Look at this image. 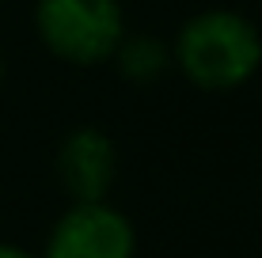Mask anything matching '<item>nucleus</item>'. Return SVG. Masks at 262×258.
I'll return each instance as SVG.
<instances>
[{
  "label": "nucleus",
  "mask_w": 262,
  "mask_h": 258,
  "mask_svg": "<svg viewBox=\"0 0 262 258\" xmlns=\"http://www.w3.org/2000/svg\"><path fill=\"white\" fill-rule=\"evenodd\" d=\"M171 68H179L198 91H236L262 68V34L243 12L205 8L179 27Z\"/></svg>",
  "instance_id": "f257e3e1"
},
{
  "label": "nucleus",
  "mask_w": 262,
  "mask_h": 258,
  "mask_svg": "<svg viewBox=\"0 0 262 258\" xmlns=\"http://www.w3.org/2000/svg\"><path fill=\"white\" fill-rule=\"evenodd\" d=\"M38 258H137V228L111 201H72Z\"/></svg>",
  "instance_id": "7ed1b4c3"
},
{
  "label": "nucleus",
  "mask_w": 262,
  "mask_h": 258,
  "mask_svg": "<svg viewBox=\"0 0 262 258\" xmlns=\"http://www.w3.org/2000/svg\"><path fill=\"white\" fill-rule=\"evenodd\" d=\"M0 84H4V57H0Z\"/></svg>",
  "instance_id": "0eeeda50"
},
{
  "label": "nucleus",
  "mask_w": 262,
  "mask_h": 258,
  "mask_svg": "<svg viewBox=\"0 0 262 258\" xmlns=\"http://www.w3.org/2000/svg\"><path fill=\"white\" fill-rule=\"evenodd\" d=\"M0 258H38V254L19 247V243H4V239H0Z\"/></svg>",
  "instance_id": "423d86ee"
},
{
  "label": "nucleus",
  "mask_w": 262,
  "mask_h": 258,
  "mask_svg": "<svg viewBox=\"0 0 262 258\" xmlns=\"http://www.w3.org/2000/svg\"><path fill=\"white\" fill-rule=\"evenodd\" d=\"M53 171L69 201H106L118 179V148L95 126L72 129L57 145Z\"/></svg>",
  "instance_id": "20e7f679"
},
{
  "label": "nucleus",
  "mask_w": 262,
  "mask_h": 258,
  "mask_svg": "<svg viewBox=\"0 0 262 258\" xmlns=\"http://www.w3.org/2000/svg\"><path fill=\"white\" fill-rule=\"evenodd\" d=\"M111 61L118 65V73L125 80H133V84H152L156 76H164L171 68V46H164V42H156V38H144V34H125Z\"/></svg>",
  "instance_id": "39448f33"
},
{
  "label": "nucleus",
  "mask_w": 262,
  "mask_h": 258,
  "mask_svg": "<svg viewBox=\"0 0 262 258\" xmlns=\"http://www.w3.org/2000/svg\"><path fill=\"white\" fill-rule=\"evenodd\" d=\"M34 31L65 65H106L125 38V8L122 0H38Z\"/></svg>",
  "instance_id": "f03ea898"
}]
</instances>
